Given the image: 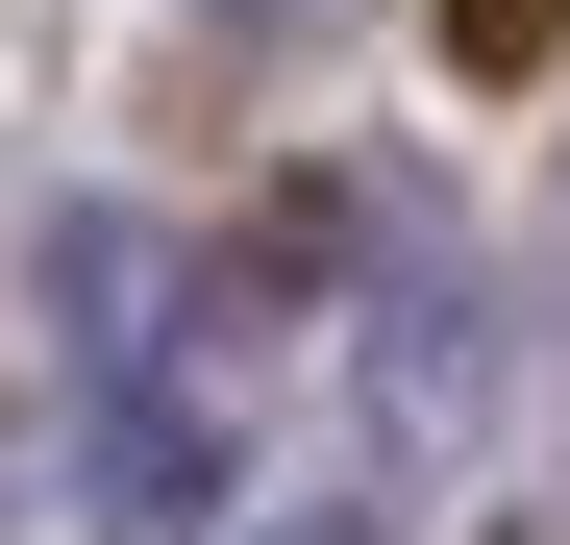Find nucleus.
I'll use <instances>...</instances> for the list:
<instances>
[{
    "label": "nucleus",
    "mask_w": 570,
    "mask_h": 545,
    "mask_svg": "<svg viewBox=\"0 0 570 545\" xmlns=\"http://www.w3.org/2000/svg\"><path fill=\"white\" fill-rule=\"evenodd\" d=\"M224 472H248V422H224V347L125 323V347H100V397H75V496H100L125 545H199V521H224Z\"/></svg>",
    "instance_id": "f257e3e1"
},
{
    "label": "nucleus",
    "mask_w": 570,
    "mask_h": 545,
    "mask_svg": "<svg viewBox=\"0 0 570 545\" xmlns=\"http://www.w3.org/2000/svg\"><path fill=\"white\" fill-rule=\"evenodd\" d=\"M273 545H397V521H372V496H323V521H273Z\"/></svg>",
    "instance_id": "f03ea898"
},
{
    "label": "nucleus",
    "mask_w": 570,
    "mask_h": 545,
    "mask_svg": "<svg viewBox=\"0 0 570 545\" xmlns=\"http://www.w3.org/2000/svg\"><path fill=\"white\" fill-rule=\"evenodd\" d=\"M224 26H323V0H224Z\"/></svg>",
    "instance_id": "7ed1b4c3"
}]
</instances>
